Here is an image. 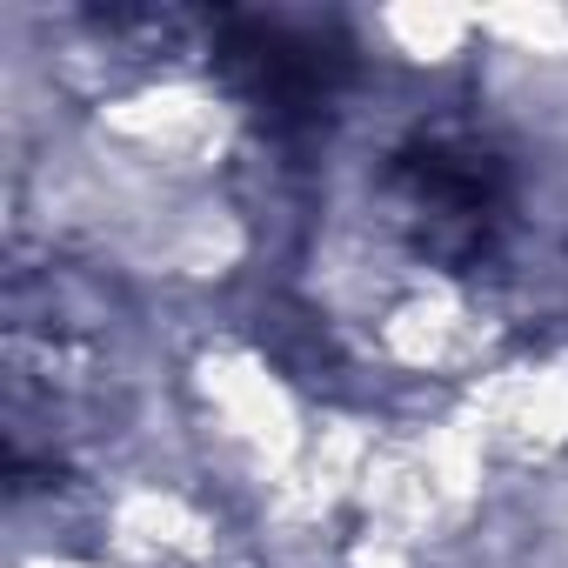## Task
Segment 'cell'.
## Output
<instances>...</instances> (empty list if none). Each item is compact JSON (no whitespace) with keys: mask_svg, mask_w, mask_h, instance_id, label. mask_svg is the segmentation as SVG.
Returning a JSON list of instances; mask_svg holds the SVG:
<instances>
[{"mask_svg":"<svg viewBox=\"0 0 568 568\" xmlns=\"http://www.w3.org/2000/svg\"><path fill=\"white\" fill-rule=\"evenodd\" d=\"M207 68L274 134H308L335 114L355 48L335 14L295 8H221L207 14Z\"/></svg>","mask_w":568,"mask_h":568,"instance_id":"cell-2","label":"cell"},{"mask_svg":"<svg viewBox=\"0 0 568 568\" xmlns=\"http://www.w3.org/2000/svg\"><path fill=\"white\" fill-rule=\"evenodd\" d=\"M382 207L422 267L481 274L488 261H501L515 234L521 174H515L508 141L488 121L428 114L395 141L382 168Z\"/></svg>","mask_w":568,"mask_h":568,"instance_id":"cell-1","label":"cell"}]
</instances>
